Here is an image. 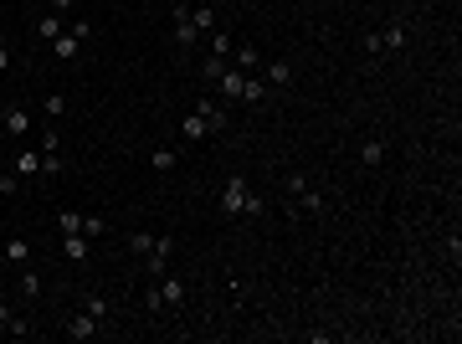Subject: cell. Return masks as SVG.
<instances>
[{"label":"cell","mask_w":462,"mask_h":344,"mask_svg":"<svg viewBox=\"0 0 462 344\" xmlns=\"http://www.w3.org/2000/svg\"><path fill=\"white\" fill-rule=\"evenodd\" d=\"M221 211H226V216H262L268 206H262V196H257L241 175H231V180L221 185Z\"/></svg>","instance_id":"obj_1"},{"label":"cell","mask_w":462,"mask_h":344,"mask_svg":"<svg viewBox=\"0 0 462 344\" xmlns=\"http://www.w3.org/2000/svg\"><path fill=\"white\" fill-rule=\"evenodd\" d=\"M195 113L206 118L211 134H226V123H231V103H221L216 93H201V98H195Z\"/></svg>","instance_id":"obj_2"},{"label":"cell","mask_w":462,"mask_h":344,"mask_svg":"<svg viewBox=\"0 0 462 344\" xmlns=\"http://www.w3.org/2000/svg\"><path fill=\"white\" fill-rule=\"evenodd\" d=\"M185 304V283L180 277H160V288L149 293V309H180Z\"/></svg>","instance_id":"obj_3"},{"label":"cell","mask_w":462,"mask_h":344,"mask_svg":"<svg viewBox=\"0 0 462 344\" xmlns=\"http://www.w3.org/2000/svg\"><path fill=\"white\" fill-rule=\"evenodd\" d=\"M201 31L190 26V0H175V47H195Z\"/></svg>","instance_id":"obj_4"},{"label":"cell","mask_w":462,"mask_h":344,"mask_svg":"<svg viewBox=\"0 0 462 344\" xmlns=\"http://www.w3.org/2000/svg\"><path fill=\"white\" fill-rule=\"evenodd\" d=\"M170 257H175V242H170V236H160V242H154V247L144 252V262H149V272H154V277H165Z\"/></svg>","instance_id":"obj_5"},{"label":"cell","mask_w":462,"mask_h":344,"mask_svg":"<svg viewBox=\"0 0 462 344\" xmlns=\"http://www.w3.org/2000/svg\"><path fill=\"white\" fill-rule=\"evenodd\" d=\"M11 170H16V175L21 180H31V175H41V149H16V160H11Z\"/></svg>","instance_id":"obj_6"},{"label":"cell","mask_w":462,"mask_h":344,"mask_svg":"<svg viewBox=\"0 0 462 344\" xmlns=\"http://www.w3.org/2000/svg\"><path fill=\"white\" fill-rule=\"evenodd\" d=\"M226 62H231L236 72H257V67H262V52L252 47V41H241V47H236V52H231Z\"/></svg>","instance_id":"obj_7"},{"label":"cell","mask_w":462,"mask_h":344,"mask_svg":"<svg viewBox=\"0 0 462 344\" xmlns=\"http://www.w3.org/2000/svg\"><path fill=\"white\" fill-rule=\"evenodd\" d=\"M262 82H268V88H288L293 67H288V62H262Z\"/></svg>","instance_id":"obj_8"},{"label":"cell","mask_w":462,"mask_h":344,"mask_svg":"<svg viewBox=\"0 0 462 344\" xmlns=\"http://www.w3.org/2000/svg\"><path fill=\"white\" fill-rule=\"evenodd\" d=\"M31 128H36V123H31L26 109H6V134H11V139H26Z\"/></svg>","instance_id":"obj_9"},{"label":"cell","mask_w":462,"mask_h":344,"mask_svg":"<svg viewBox=\"0 0 462 344\" xmlns=\"http://www.w3.org/2000/svg\"><path fill=\"white\" fill-rule=\"evenodd\" d=\"M62 257H67V262H87V236L67 231V236H62Z\"/></svg>","instance_id":"obj_10"},{"label":"cell","mask_w":462,"mask_h":344,"mask_svg":"<svg viewBox=\"0 0 462 344\" xmlns=\"http://www.w3.org/2000/svg\"><path fill=\"white\" fill-rule=\"evenodd\" d=\"M180 134H185L190 144H201V139H211V128H206V118H201V113H195V109H190V113L180 118Z\"/></svg>","instance_id":"obj_11"},{"label":"cell","mask_w":462,"mask_h":344,"mask_svg":"<svg viewBox=\"0 0 462 344\" xmlns=\"http://www.w3.org/2000/svg\"><path fill=\"white\" fill-rule=\"evenodd\" d=\"M52 52H57V62H72V57L82 52V36H72V31H62V36L52 41Z\"/></svg>","instance_id":"obj_12"},{"label":"cell","mask_w":462,"mask_h":344,"mask_svg":"<svg viewBox=\"0 0 462 344\" xmlns=\"http://www.w3.org/2000/svg\"><path fill=\"white\" fill-rule=\"evenodd\" d=\"M149 165H154V170H160V175H170V170H175V165H180V155H175V149H170V144H160V149H149Z\"/></svg>","instance_id":"obj_13"},{"label":"cell","mask_w":462,"mask_h":344,"mask_svg":"<svg viewBox=\"0 0 462 344\" xmlns=\"http://www.w3.org/2000/svg\"><path fill=\"white\" fill-rule=\"evenodd\" d=\"M190 26L201 31V36L216 31V6H190Z\"/></svg>","instance_id":"obj_14"},{"label":"cell","mask_w":462,"mask_h":344,"mask_svg":"<svg viewBox=\"0 0 462 344\" xmlns=\"http://www.w3.org/2000/svg\"><path fill=\"white\" fill-rule=\"evenodd\" d=\"M93 334H98V318L93 314H77L72 324H67V339H93Z\"/></svg>","instance_id":"obj_15"},{"label":"cell","mask_w":462,"mask_h":344,"mask_svg":"<svg viewBox=\"0 0 462 344\" xmlns=\"http://www.w3.org/2000/svg\"><path fill=\"white\" fill-rule=\"evenodd\" d=\"M6 262L26 267V262H31V242H21V236H11V242H6Z\"/></svg>","instance_id":"obj_16"},{"label":"cell","mask_w":462,"mask_h":344,"mask_svg":"<svg viewBox=\"0 0 462 344\" xmlns=\"http://www.w3.org/2000/svg\"><path fill=\"white\" fill-rule=\"evenodd\" d=\"M82 314H93V318H98V324H103V318H108V314H114V304H108V298H103V293H87V298H82Z\"/></svg>","instance_id":"obj_17"},{"label":"cell","mask_w":462,"mask_h":344,"mask_svg":"<svg viewBox=\"0 0 462 344\" xmlns=\"http://www.w3.org/2000/svg\"><path fill=\"white\" fill-rule=\"evenodd\" d=\"M206 41H211V57H231V52H236V41H231L221 26H216V31H206Z\"/></svg>","instance_id":"obj_18"},{"label":"cell","mask_w":462,"mask_h":344,"mask_svg":"<svg viewBox=\"0 0 462 344\" xmlns=\"http://www.w3.org/2000/svg\"><path fill=\"white\" fill-rule=\"evenodd\" d=\"M395 47H406V26H401V21L380 31V52H395Z\"/></svg>","instance_id":"obj_19"},{"label":"cell","mask_w":462,"mask_h":344,"mask_svg":"<svg viewBox=\"0 0 462 344\" xmlns=\"http://www.w3.org/2000/svg\"><path fill=\"white\" fill-rule=\"evenodd\" d=\"M293 201H298V211H308V216H314V211H324V196H319L314 185H303V190H298Z\"/></svg>","instance_id":"obj_20"},{"label":"cell","mask_w":462,"mask_h":344,"mask_svg":"<svg viewBox=\"0 0 462 344\" xmlns=\"http://www.w3.org/2000/svg\"><path fill=\"white\" fill-rule=\"evenodd\" d=\"M36 31H41V41H57L62 31H67V26H62V16H57V11H47V16H41V26H36Z\"/></svg>","instance_id":"obj_21"},{"label":"cell","mask_w":462,"mask_h":344,"mask_svg":"<svg viewBox=\"0 0 462 344\" xmlns=\"http://www.w3.org/2000/svg\"><path fill=\"white\" fill-rule=\"evenodd\" d=\"M154 242H160V236H149V231H128V242H123V247L134 252V257H144V252H149Z\"/></svg>","instance_id":"obj_22"},{"label":"cell","mask_w":462,"mask_h":344,"mask_svg":"<svg viewBox=\"0 0 462 344\" xmlns=\"http://www.w3.org/2000/svg\"><path fill=\"white\" fill-rule=\"evenodd\" d=\"M262 98H268V82L247 72V88H241V103H262Z\"/></svg>","instance_id":"obj_23"},{"label":"cell","mask_w":462,"mask_h":344,"mask_svg":"<svg viewBox=\"0 0 462 344\" xmlns=\"http://www.w3.org/2000/svg\"><path fill=\"white\" fill-rule=\"evenodd\" d=\"M41 155H62V134L52 123H41Z\"/></svg>","instance_id":"obj_24"},{"label":"cell","mask_w":462,"mask_h":344,"mask_svg":"<svg viewBox=\"0 0 462 344\" xmlns=\"http://www.w3.org/2000/svg\"><path fill=\"white\" fill-rule=\"evenodd\" d=\"M360 160H365V165H380V160H385V144H380V139H365V144H360Z\"/></svg>","instance_id":"obj_25"},{"label":"cell","mask_w":462,"mask_h":344,"mask_svg":"<svg viewBox=\"0 0 462 344\" xmlns=\"http://www.w3.org/2000/svg\"><path fill=\"white\" fill-rule=\"evenodd\" d=\"M0 196H21V175H16V170H0Z\"/></svg>","instance_id":"obj_26"},{"label":"cell","mask_w":462,"mask_h":344,"mask_svg":"<svg viewBox=\"0 0 462 344\" xmlns=\"http://www.w3.org/2000/svg\"><path fill=\"white\" fill-rule=\"evenodd\" d=\"M221 72H226V57H206V67H201V77H206V82H216Z\"/></svg>","instance_id":"obj_27"},{"label":"cell","mask_w":462,"mask_h":344,"mask_svg":"<svg viewBox=\"0 0 462 344\" xmlns=\"http://www.w3.org/2000/svg\"><path fill=\"white\" fill-rule=\"evenodd\" d=\"M21 288H26L31 298L41 293V277H36V267H31V262H26V267H21Z\"/></svg>","instance_id":"obj_28"},{"label":"cell","mask_w":462,"mask_h":344,"mask_svg":"<svg viewBox=\"0 0 462 344\" xmlns=\"http://www.w3.org/2000/svg\"><path fill=\"white\" fill-rule=\"evenodd\" d=\"M103 231H108L103 216H82V236H87V242H93V236H103Z\"/></svg>","instance_id":"obj_29"},{"label":"cell","mask_w":462,"mask_h":344,"mask_svg":"<svg viewBox=\"0 0 462 344\" xmlns=\"http://www.w3.org/2000/svg\"><path fill=\"white\" fill-rule=\"evenodd\" d=\"M62 170H67L62 155H41V175H62Z\"/></svg>","instance_id":"obj_30"},{"label":"cell","mask_w":462,"mask_h":344,"mask_svg":"<svg viewBox=\"0 0 462 344\" xmlns=\"http://www.w3.org/2000/svg\"><path fill=\"white\" fill-rule=\"evenodd\" d=\"M57 226H62V236H67V231H82V216H77V211H62Z\"/></svg>","instance_id":"obj_31"},{"label":"cell","mask_w":462,"mask_h":344,"mask_svg":"<svg viewBox=\"0 0 462 344\" xmlns=\"http://www.w3.org/2000/svg\"><path fill=\"white\" fill-rule=\"evenodd\" d=\"M62 113H67V98L52 93V98H47V118H62Z\"/></svg>","instance_id":"obj_32"},{"label":"cell","mask_w":462,"mask_h":344,"mask_svg":"<svg viewBox=\"0 0 462 344\" xmlns=\"http://www.w3.org/2000/svg\"><path fill=\"white\" fill-rule=\"evenodd\" d=\"M6 334H11V339H26V334H31V324H26V318H21V314H16V318H11V329H6Z\"/></svg>","instance_id":"obj_33"},{"label":"cell","mask_w":462,"mask_h":344,"mask_svg":"<svg viewBox=\"0 0 462 344\" xmlns=\"http://www.w3.org/2000/svg\"><path fill=\"white\" fill-rule=\"evenodd\" d=\"M67 31H72V36H82V41H87V36H93V21H82V16H77V21H72V26H67Z\"/></svg>","instance_id":"obj_34"},{"label":"cell","mask_w":462,"mask_h":344,"mask_svg":"<svg viewBox=\"0 0 462 344\" xmlns=\"http://www.w3.org/2000/svg\"><path fill=\"white\" fill-rule=\"evenodd\" d=\"M11 318H16V309L6 304V293H0V329H11Z\"/></svg>","instance_id":"obj_35"},{"label":"cell","mask_w":462,"mask_h":344,"mask_svg":"<svg viewBox=\"0 0 462 344\" xmlns=\"http://www.w3.org/2000/svg\"><path fill=\"white\" fill-rule=\"evenodd\" d=\"M72 6H77V0H52V11H57V16H67Z\"/></svg>","instance_id":"obj_36"},{"label":"cell","mask_w":462,"mask_h":344,"mask_svg":"<svg viewBox=\"0 0 462 344\" xmlns=\"http://www.w3.org/2000/svg\"><path fill=\"white\" fill-rule=\"evenodd\" d=\"M6 67H11V47L0 41V72H6Z\"/></svg>","instance_id":"obj_37"},{"label":"cell","mask_w":462,"mask_h":344,"mask_svg":"<svg viewBox=\"0 0 462 344\" xmlns=\"http://www.w3.org/2000/svg\"><path fill=\"white\" fill-rule=\"evenodd\" d=\"M0 134H6V113H0Z\"/></svg>","instance_id":"obj_38"}]
</instances>
